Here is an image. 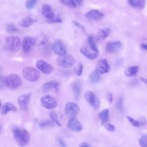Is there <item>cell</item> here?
Returning a JSON list of instances; mask_svg holds the SVG:
<instances>
[{
    "instance_id": "cell-1",
    "label": "cell",
    "mask_w": 147,
    "mask_h": 147,
    "mask_svg": "<svg viewBox=\"0 0 147 147\" xmlns=\"http://www.w3.org/2000/svg\"><path fill=\"white\" fill-rule=\"evenodd\" d=\"M14 138L20 146H26L29 142L30 135L28 131L24 128L17 127L13 131Z\"/></svg>"
},
{
    "instance_id": "cell-2",
    "label": "cell",
    "mask_w": 147,
    "mask_h": 147,
    "mask_svg": "<svg viewBox=\"0 0 147 147\" xmlns=\"http://www.w3.org/2000/svg\"><path fill=\"white\" fill-rule=\"evenodd\" d=\"M22 73L24 78L30 82H34L38 80L40 73L36 69L31 67H26L22 69Z\"/></svg>"
},
{
    "instance_id": "cell-3",
    "label": "cell",
    "mask_w": 147,
    "mask_h": 147,
    "mask_svg": "<svg viewBox=\"0 0 147 147\" xmlns=\"http://www.w3.org/2000/svg\"><path fill=\"white\" fill-rule=\"evenodd\" d=\"M57 64L59 66L64 68H68L73 66L75 63L74 57L69 54L59 56L56 59Z\"/></svg>"
},
{
    "instance_id": "cell-4",
    "label": "cell",
    "mask_w": 147,
    "mask_h": 147,
    "mask_svg": "<svg viewBox=\"0 0 147 147\" xmlns=\"http://www.w3.org/2000/svg\"><path fill=\"white\" fill-rule=\"evenodd\" d=\"M22 84L20 77L16 74H11L5 78V85L9 89H15L19 88Z\"/></svg>"
},
{
    "instance_id": "cell-5",
    "label": "cell",
    "mask_w": 147,
    "mask_h": 147,
    "mask_svg": "<svg viewBox=\"0 0 147 147\" xmlns=\"http://www.w3.org/2000/svg\"><path fill=\"white\" fill-rule=\"evenodd\" d=\"M5 41L11 51L16 52L20 50L21 43L18 36L14 35L8 36L5 38Z\"/></svg>"
},
{
    "instance_id": "cell-6",
    "label": "cell",
    "mask_w": 147,
    "mask_h": 147,
    "mask_svg": "<svg viewBox=\"0 0 147 147\" xmlns=\"http://www.w3.org/2000/svg\"><path fill=\"white\" fill-rule=\"evenodd\" d=\"M84 97L88 103L95 110L98 109L100 105V101L95 94L90 91H87Z\"/></svg>"
},
{
    "instance_id": "cell-7",
    "label": "cell",
    "mask_w": 147,
    "mask_h": 147,
    "mask_svg": "<svg viewBox=\"0 0 147 147\" xmlns=\"http://www.w3.org/2000/svg\"><path fill=\"white\" fill-rule=\"evenodd\" d=\"M42 105L47 109H52L55 108L57 105L56 100L53 96L49 95H45L40 99Z\"/></svg>"
},
{
    "instance_id": "cell-8",
    "label": "cell",
    "mask_w": 147,
    "mask_h": 147,
    "mask_svg": "<svg viewBox=\"0 0 147 147\" xmlns=\"http://www.w3.org/2000/svg\"><path fill=\"white\" fill-rule=\"evenodd\" d=\"M36 67L43 73L51 74L53 70V67L51 64L42 60L37 61L36 63Z\"/></svg>"
},
{
    "instance_id": "cell-9",
    "label": "cell",
    "mask_w": 147,
    "mask_h": 147,
    "mask_svg": "<svg viewBox=\"0 0 147 147\" xmlns=\"http://www.w3.org/2000/svg\"><path fill=\"white\" fill-rule=\"evenodd\" d=\"M65 112L68 116L74 117L79 112L80 108L76 103L71 102H67L65 107Z\"/></svg>"
},
{
    "instance_id": "cell-10",
    "label": "cell",
    "mask_w": 147,
    "mask_h": 147,
    "mask_svg": "<svg viewBox=\"0 0 147 147\" xmlns=\"http://www.w3.org/2000/svg\"><path fill=\"white\" fill-rule=\"evenodd\" d=\"M36 45L35 38L30 36H26L23 38L22 42V50L25 53H28L32 47Z\"/></svg>"
},
{
    "instance_id": "cell-11",
    "label": "cell",
    "mask_w": 147,
    "mask_h": 147,
    "mask_svg": "<svg viewBox=\"0 0 147 147\" xmlns=\"http://www.w3.org/2000/svg\"><path fill=\"white\" fill-rule=\"evenodd\" d=\"M52 49L54 52L59 56L66 54L67 50L64 42L61 40H56L52 46Z\"/></svg>"
},
{
    "instance_id": "cell-12",
    "label": "cell",
    "mask_w": 147,
    "mask_h": 147,
    "mask_svg": "<svg viewBox=\"0 0 147 147\" xmlns=\"http://www.w3.org/2000/svg\"><path fill=\"white\" fill-rule=\"evenodd\" d=\"M32 94V93H27L18 97V101L20 110L26 111L28 110V105L30 102Z\"/></svg>"
},
{
    "instance_id": "cell-13",
    "label": "cell",
    "mask_w": 147,
    "mask_h": 147,
    "mask_svg": "<svg viewBox=\"0 0 147 147\" xmlns=\"http://www.w3.org/2000/svg\"><path fill=\"white\" fill-rule=\"evenodd\" d=\"M37 21L36 17L33 14H30L24 17L18 23L20 26L25 28L29 27Z\"/></svg>"
},
{
    "instance_id": "cell-14",
    "label": "cell",
    "mask_w": 147,
    "mask_h": 147,
    "mask_svg": "<svg viewBox=\"0 0 147 147\" xmlns=\"http://www.w3.org/2000/svg\"><path fill=\"white\" fill-rule=\"evenodd\" d=\"M122 46L121 42L119 41L108 42L105 46L106 51L109 53H113L119 51Z\"/></svg>"
},
{
    "instance_id": "cell-15",
    "label": "cell",
    "mask_w": 147,
    "mask_h": 147,
    "mask_svg": "<svg viewBox=\"0 0 147 147\" xmlns=\"http://www.w3.org/2000/svg\"><path fill=\"white\" fill-rule=\"evenodd\" d=\"M67 126L69 129L75 131H80L83 128L82 125L75 117H72L70 119Z\"/></svg>"
},
{
    "instance_id": "cell-16",
    "label": "cell",
    "mask_w": 147,
    "mask_h": 147,
    "mask_svg": "<svg viewBox=\"0 0 147 147\" xmlns=\"http://www.w3.org/2000/svg\"><path fill=\"white\" fill-rule=\"evenodd\" d=\"M95 69L100 74L108 73L110 71V67L107 61L105 59L99 61L96 65Z\"/></svg>"
},
{
    "instance_id": "cell-17",
    "label": "cell",
    "mask_w": 147,
    "mask_h": 147,
    "mask_svg": "<svg viewBox=\"0 0 147 147\" xmlns=\"http://www.w3.org/2000/svg\"><path fill=\"white\" fill-rule=\"evenodd\" d=\"M41 10L42 14L47 20L52 19L56 15L52 7L49 4H43Z\"/></svg>"
},
{
    "instance_id": "cell-18",
    "label": "cell",
    "mask_w": 147,
    "mask_h": 147,
    "mask_svg": "<svg viewBox=\"0 0 147 147\" xmlns=\"http://www.w3.org/2000/svg\"><path fill=\"white\" fill-rule=\"evenodd\" d=\"M104 14L102 12L96 9H93L88 12L85 15L86 18L94 20H98L104 16Z\"/></svg>"
},
{
    "instance_id": "cell-19",
    "label": "cell",
    "mask_w": 147,
    "mask_h": 147,
    "mask_svg": "<svg viewBox=\"0 0 147 147\" xmlns=\"http://www.w3.org/2000/svg\"><path fill=\"white\" fill-rule=\"evenodd\" d=\"M81 53L88 59L93 60L96 59L98 57V52H95L89 50L86 47L81 49Z\"/></svg>"
},
{
    "instance_id": "cell-20",
    "label": "cell",
    "mask_w": 147,
    "mask_h": 147,
    "mask_svg": "<svg viewBox=\"0 0 147 147\" xmlns=\"http://www.w3.org/2000/svg\"><path fill=\"white\" fill-rule=\"evenodd\" d=\"M59 84L56 81H50L46 82L43 84L42 89L44 92H47L54 88L56 91H57L59 89Z\"/></svg>"
},
{
    "instance_id": "cell-21",
    "label": "cell",
    "mask_w": 147,
    "mask_h": 147,
    "mask_svg": "<svg viewBox=\"0 0 147 147\" xmlns=\"http://www.w3.org/2000/svg\"><path fill=\"white\" fill-rule=\"evenodd\" d=\"M128 4L132 7L139 9H143L146 5V1L143 0H129Z\"/></svg>"
},
{
    "instance_id": "cell-22",
    "label": "cell",
    "mask_w": 147,
    "mask_h": 147,
    "mask_svg": "<svg viewBox=\"0 0 147 147\" xmlns=\"http://www.w3.org/2000/svg\"><path fill=\"white\" fill-rule=\"evenodd\" d=\"M72 90L74 93L75 99L76 100H78L80 97L82 86L80 81H77L75 82L73 84Z\"/></svg>"
},
{
    "instance_id": "cell-23",
    "label": "cell",
    "mask_w": 147,
    "mask_h": 147,
    "mask_svg": "<svg viewBox=\"0 0 147 147\" xmlns=\"http://www.w3.org/2000/svg\"><path fill=\"white\" fill-rule=\"evenodd\" d=\"M110 30L108 28L100 29L96 35V39L99 41H102L106 39L109 35Z\"/></svg>"
},
{
    "instance_id": "cell-24",
    "label": "cell",
    "mask_w": 147,
    "mask_h": 147,
    "mask_svg": "<svg viewBox=\"0 0 147 147\" xmlns=\"http://www.w3.org/2000/svg\"><path fill=\"white\" fill-rule=\"evenodd\" d=\"M17 111V109L16 107L13 104L9 102L4 103L1 108V113L3 115L6 114L9 111Z\"/></svg>"
},
{
    "instance_id": "cell-25",
    "label": "cell",
    "mask_w": 147,
    "mask_h": 147,
    "mask_svg": "<svg viewBox=\"0 0 147 147\" xmlns=\"http://www.w3.org/2000/svg\"><path fill=\"white\" fill-rule=\"evenodd\" d=\"M36 45H42L46 44L49 41V37L46 34L42 33L38 34L35 38Z\"/></svg>"
},
{
    "instance_id": "cell-26",
    "label": "cell",
    "mask_w": 147,
    "mask_h": 147,
    "mask_svg": "<svg viewBox=\"0 0 147 147\" xmlns=\"http://www.w3.org/2000/svg\"><path fill=\"white\" fill-rule=\"evenodd\" d=\"M100 74L96 69L92 72L89 76L88 81L91 84H96L100 80Z\"/></svg>"
},
{
    "instance_id": "cell-27",
    "label": "cell",
    "mask_w": 147,
    "mask_h": 147,
    "mask_svg": "<svg viewBox=\"0 0 147 147\" xmlns=\"http://www.w3.org/2000/svg\"><path fill=\"white\" fill-rule=\"evenodd\" d=\"M109 111L108 109H105L101 111L98 114V117L101 121L102 125H104L107 123L109 120Z\"/></svg>"
},
{
    "instance_id": "cell-28",
    "label": "cell",
    "mask_w": 147,
    "mask_h": 147,
    "mask_svg": "<svg viewBox=\"0 0 147 147\" xmlns=\"http://www.w3.org/2000/svg\"><path fill=\"white\" fill-rule=\"evenodd\" d=\"M139 70L138 66H134L127 68L125 71V75L128 77H131L135 76Z\"/></svg>"
},
{
    "instance_id": "cell-29",
    "label": "cell",
    "mask_w": 147,
    "mask_h": 147,
    "mask_svg": "<svg viewBox=\"0 0 147 147\" xmlns=\"http://www.w3.org/2000/svg\"><path fill=\"white\" fill-rule=\"evenodd\" d=\"M87 41L90 50L95 52H98L97 46L91 36L89 35L88 36Z\"/></svg>"
},
{
    "instance_id": "cell-30",
    "label": "cell",
    "mask_w": 147,
    "mask_h": 147,
    "mask_svg": "<svg viewBox=\"0 0 147 147\" xmlns=\"http://www.w3.org/2000/svg\"><path fill=\"white\" fill-rule=\"evenodd\" d=\"M59 1L71 9L75 8L77 7L74 0H62Z\"/></svg>"
},
{
    "instance_id": "cell-31",
    "label": "cell",
    "mask_w": 147,
    "mask_h": 147,
    "mask_svg": "<svg viewBox=\"0 0 147 147\" xmlns=\"http://www.w3.org/2000/svg\"><path fill=\"white\" fill-rule=\"evenodd\" d=\"M49 116L51 120L58 126L61 127V125L60 122L58 120L57 115L56 113L54 111H52L49 113Z\"/></svg>"
},
{
    "instance_id": "cell-32",
    "label": "cell",
    "mask_w": 147,
    "mask_h": 147,
    "mask_svg": "<svg viewBox=\"0 0 147 147\" xmlns=\"http://www.w3.org/2000/svg\"><path fill=\"white\" fill-rule=\"evenodd\" d=\"M39 125L41 128L52 127L55 125V123L52 120H47L40 123Z\"/></svg>"
},
{
    "instance_id": "cell-33",
    "label": "cell",
    "mask_w": 147,
    "mask_h": 147,
    "mask_svg": "<svg viewBox=\"0 0 147 147\" xmlns=\"http://www.w3.org/2000/svg\"><path fill=\"white\" fill-rule=\"evenodd\" d=\"M37 1V0H27L25 4L26 7L28 9H31L33 8L36 5Z\"/></svg>"
},
{
    "instance_id": "cell-34",
    "label": "cell",
    "mask_w": 147,
    "mask_h": 147,
    "mask_svg": "<svg viewBox=\"0 0 147 147\" xmlns=\"http://www.w3.org/2000/svg\"><path fill=\"white\" fill-rule=\"evenodd\" d=\"M47 21L49 23H61L62 22L61 18L59 14L57 13L53 18L47 20Z\"/></svg>"
},
{
    "instance_id": "cell-35",
    "label": "cell",
    "mask_w": 147,
    "mask_h": 147,
    "mask_svg": "<svg viewBox=\"0 0 147 147\" xmlns=\"http://www.w3.org/2000/svg\"><path fill=\"white\" fill-rule=\"evenodd\" d=\"M6 29L7 31L9 32H19V30L16 26L13 24L9 23L6 26Z\"/></svg>"
},
{
    "instance_id": "cell-36",
    "label": "cell",
    "mask_w": 147,
    "mask_h": 147,
    "mask_svg": "<svg viewBox=\"0 0 147 147\" xmlns=\"http://www.w3.org/2000/svg\"><path fill=\"white\" fill-rule=\"evenodd\" d=\"M139 142L142 147H147V136H142L140 139Z\"/></svg>"
},
{
    "instance_id": "cell-37",
    "label": "cell",
    "mask_w": 147,
    "mask_h": 147,
    "mask_svg": "<svg viewBox=\"0 0 147 147\" xmlns=\"http://www.w3.org/2000/svg\"><path fill=\"white\" fill-rule=\"evenodd\" d=\"M83 69V65L82 63L80 62L78 64L77 67L75 68L74 72L77 76H79L82 74Z\"/></svg>"
},
{
    "instance_id": "cell-38",
    "label": "cell",
    "mask_w": 147,
    "mask_h": 147,
    "mask_svg": "<svg viewBox=\"0 0 147 147\" xmlns=\"http://www.w3.org/2000/svg\"><path fill=\"white\" fill-rule=\"evenodd\" d=\"M126 117L128 120L133 126L136 127L139 126L140 124L139 121L135 120L133 118L129 116H127Z\"/></svg>"
},
{
    "instance_id": "cell-39",
    "label": "cell",
    "mask_w": 147,
    "mask_h": 147,
    "mask_svg": "<svg viewBox=\"0 0 147 147\" xmlns=\"http://www.w3.org/2000/svg\"><path fill=\"white\" fill-rule=\"evenodd\" d=\"M123 97L121 96L118 100L117 104V107L118 109L120 110H122L123 109Z\"/></svg>"
},
{
    "instance_id": "cell-40",
    "label": "cell",
    "mask_w": 147,
    "mask_h": 147,
    "mask_svg": "<svg viewBox=\"0 0 147 147\" xmlns=\"http://www.w3.org/2000/svg\"><path fill=\"white\" fill-rule=\"evenodd\" d=\"M104 125L105 128L108 131H114L115 129L114 126L112 124L107 123Z\"/></svg>"
},
{
    "instance_id": "cell-41",
    "label": "cell",
    "mask_w": 147,
    "mask_h": 147,
    "mask_svg": "<svg viewBox=\"0 0 147 147\" xmlns=\"http://www.w3.org/2000/svg\"><path fill=\"white\" fill-rule=\"evenodd\" d=\"M73 23L76 27L80 29L84 32L86 31V29L84 26L79 22L74 21L73 22Z\"/></svg>"
},
{
    "instance_id": "cell-42",
    "label": "cell",
    "mask_w": 147,
    "mask_h": 147,
    "mask_svg": "<svg viewBox=\"0 0 147 147\" xmlns=\"http://www.w3.org/2000/svg\"><path fill=\"white\" fill-rule=\"evenodd\" d=\"M139 122L142 125H145L146 124V121L145 117L144 116H141L139 119Z\"/></svg>"
},
{
    "instance_id": "cell-43",
    "label": "cell",
    "mask_w": 147,
    "mask_h": 147,
    "mask_svg": "<svg viewBox=\"0 0 147 147\" xmlns=\"http://www.w3.org/2000/svg\"><path fill=\"white\" fill-rule=\"evenodd\" d=\"M107 98L110 103H112L113 100V96L112 94L110 92L107 93Z\"/></svg>"
},
{
    "instance_id": "cell-44",
    "label": "cell",
    "mask_w": 147,
    "mask_h": 147,
    "mask_svg": "<svg viewBox=\"0 0 147 147\" xmlns=\"http://www.w3.org/2000/svg\"><path fill=\"white\" fill-rule=\"evenodd\" d=\"M57 140L59 144L62 147H66V144L61 138H58Z\"/></svg>"
},
{
    "instance_id": "cell-45",
    "label": "cell",
    "mask_w": 147,
    "mask_h": 147,
    "mask_svg": "<svg viewBox=\"0 0 147 147\" xmlns=\"http://www.w3.org/2000/svg\"><path fill=\"white\" fill-rule=\"evenodd\" d=\"M78 147H92V146L89 144L84 142L81 143Z\"/></svg>"
},
{
    "instance_id": "cell-46",
    "label": "cell",
    "mask_w": 147,
    "mask_h": 147,
    "mask_svg": "<svg viewBox=\"0 0 147 147\" xmlns=\"http://www.w3.org/2000/svg\"><path fill=\"white\" fill-rule=\"evenodd\" d=\"M5 78L4 76H2L0 77V86L1 87L5 84Z\"/></svg>"
},
{
    "instance_id": "cell-47",
    "label": "cell",
    "mask_w": 147,
    "mask_h": 147,
    "mask_svg": "<svg viewBox=\"0 0 147 147\" xmlns=\"http://www.w3.org/2000/svg\"><path fill=\"white\" fill-rule=\"evenodd\" d=\"M74 1L77 6H81L83 3V1L82 0H75Z\"/></svg>"
},
{
    "instance_id": "cell-48",
    "label": "cell",
    "mask_w": 147,
    "mask_h": 147,
    "mask_svg": "<svg viewBox=\"0 0 147 147\" xmlns=\"http://www.w3.org/2000/svg\"><path fill=\"white\" fill-rule=\"evenodd\" d=\"M141 48L147 51V44L142 43L141 45Z\"/></svg>"
},
{
    "instance_id": "cell-49",
    "label": "cell",
    "mask_w": 147,
    "mask_h": 147,
    "mask_svg": "<svg viewBox=\"0 0 147 147\" xmlns=\"http://www.w3.org/2000/svg\"><path fill=\"white\" fill-rule=\"evenodd\" d=\"M140 80L146 84L147 86V79L142 77L140 78Z\"/></svg>"
}]
</instances>
